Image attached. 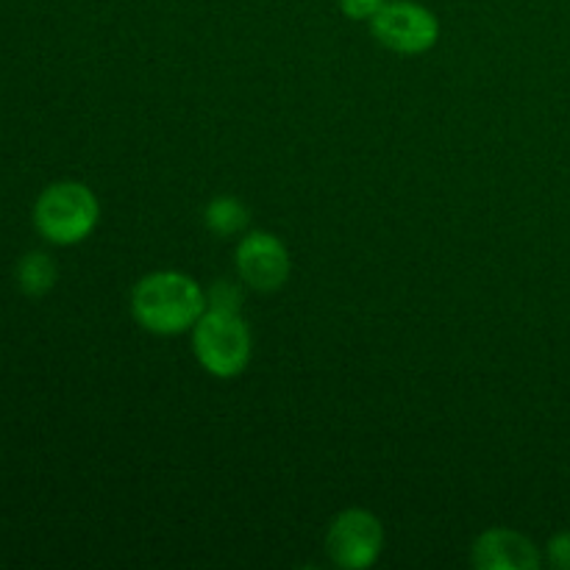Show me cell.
Here are the masks:
<instances>
[{
    "label": "cell",
    "instance_id": "obj_5",
    "mask_svg": "<svg viewBox=\"0 0 570 570\" xmlns=\"http://www.w3.org/2000/svg\"><path fill=\"white\" fill-rule=\"evenodd\" d=\"M382 523L367 510H345L334 518L326 534V551L340 568H371L382 554Z\"/></svg>",
    "mask_w": 570,
    "mask_h": 570
},
{
    "label": "cell",
    "instance_id": "obj_7",
    "mask_svg": "<svg viewBox=\"0 0 570 570\" xmlns=\"http://www.w3.org/2000/svg\"><path fill=\"white\" fill-rule=\"evenodd\" d=\"M473 566L479 570H534L540 566V554L523 534L490 529L473 543Z\"/></svg>",
    "mask_w": 570,
    "mask_h": 570
},
{
    "label": "cell",
    "instance_id": "obj_1",
    "mask_svg": "<svg viewBox=\"0 0 570 570\" xmlns=\"http://www.w3.org/2000/svg\"><path fill=\"white\" fill-rule=\"evenodd\" d=\"M131 312L150 334L189 332L206 312V293L193 276L178 271L148 273L131 293Z\"/></svg>",
    "mask_w": 570,
    "mask_h": 570
},
{
    "label": "cell",
    "instance_id": "obj_2",
    "mask_svg": "<svg viewBox=\"0 0 570 570\" xmlns=\"http://www.w3.org/2000/svg\"><path fill=\"white\" fill-rule=\"evenodd\" d=\"M98 198L78 181L50 184L33 206V226L53 245H76L87 239L98 226Z\"/></svg>",
    "mask_w": 570,
    "mask_h": 570
},
{
    "label": "cell",
    "instance_id": "obj_4",
    "mask_svg": "<svg viewBox=\"0 0 570 570\" xmlns=\"http://www.w3.org/2000/svg\"><path fill=\"white\" fill-rule=\"evenodd\" d=\"M371 31L384 48L395 53H426L438 45L440 22L426 6L395 0L384 3L371 20Z\"/></svg>",
    "mask_w": 570,
    "mask_h": 570
},
{
    "label": "cell",
    "instance_id": "obj_3",
    "mask_svg": "<svg viewBox=\"0 0 570 570\" xmlns=\"http://www.w3.org/2000/svg\"><path fill=\"white\" fill-rule=\"evenodd\" d=\"M193 348L206 373L234 379L250 362V332L239 312L206 309L193 326Z\"/></svg>",
    "mask_w": 570,
    "mask_h": 570
},
{
    "label": "cell",
    "instance_id": "obj_12",
    "mask_svg": "<svg viewBox=\"0 0 570 570\" xmlns=\"http://www.w3.org/2000/svg\"><path fill=\"white\" fill-rule=\"evenodd\" d=\"M549 560L554 562L557 568L570 570V532L557 534L549 543Z\"/></svg>",
    "mask_w": 570,
    "mask_h": 570
},
{
    "label": "cell",
    "instance_id": "obj_8",
    "mask_svg": "<svg viewBox=\"0 0 570 570\" xmlns=\"http://www.w3.org/2000/svg\"><path fill=\"white\" fill-rule=\"evenodd\" d=\"M204 220L209 232L217 234V237H234V234H239L248 226V209L237 198H232V195H220V198H215L206 206Z\"/></svg>",
    "mask_w": 570,
    "mask_h": 570
},
{
    "label": "cell",
    "instance_id": "obj_10",
    "mask_svg": "<svg viewBox=\"0 0 570 570\" xmlns=\"http://www.w3.org/2000/svg\"><path fill=\"white\" fill-rule=\"evenodd\" d=\"M206 309L239 312V289L228 282L215 284V287L206 293Z\"/></svg>",
    "mask_w": 570,
    "mask_h": 570
},
{
    "label": "cell",
    "instance_id": "obj_9",
    "mask_svg": "<svg viewBox=\"0 0 570 570\" xmlns=\"http://www.w3.org/2000/svg\"><path fill=\"white\" fill-rule=\"evenodd\" d=\"M17 284L26 295L39 298L56 284V265L48 254H28L17 265Z\"/></svg>",
    "mask_w": 570,
    "mask_h": 570
},
{
    "label": "cell",
    "instance_id": "obj_6",
    "mask_svg": "<svg viewBox=\"0 0 570 570\" xmlns=\"http://www.w3.org/2000/svg\"><path fill=\"white\" fill-rule=\"evenodd\" d=\"M237 273L250 289L273 293L289 278L287 245L276 234L254 232L237 245Z\"/></svg>",
    "mask_w": 570,
    "mask_h": 570
},
{
    "label": "cell",
    "instance_id": "obj_11",
    "mask_svg": "<svg viewBox=\"0 0 570 570\" xmlns=\"http://www.w3.org/2000/svg\"><path fill=\"white\" fill-rule=\"evenodd\" d=\"M337 3L351 20H373L387 0H337Z\"/></svg>",
    "mask_w": 570,
    "mask_h": 570
}]
</instances>
